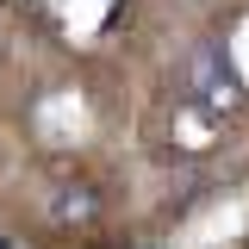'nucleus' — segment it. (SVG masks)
Here are the masks:
<instances>
[{"label":"nucleus","mask_w":249,"mask_h":249,"mask_svg":"<svg viewBox=\"0 0 249 249\" xmlns=\"http://www.w3.org/2000/svg\"><path fill=\"white\" fill-rule=\"evenodd\" d=\"M50 218H56L62 231H88L93 218H100V187L93 181H62L50 193Z\"/></svg>","instance_id":"f03ea898"},{"label":"nucleus","mask_w":249,"mask_h":249,"mask_svg":"<svg viewBox=\"0 0 249 249\" xmlns=\"http://www.w3.org/2000/svg\"><path fill=\"white\" fill-rule=\"evenodd\" d=\"M181 88L206 106V112H231L237 100H243V75H237V62L224 44H199L181 69Z\"/></svg>","instance_id":"f257e3e1"}]
</instances>
